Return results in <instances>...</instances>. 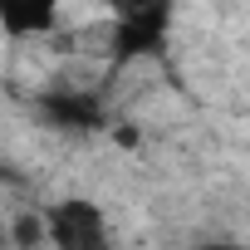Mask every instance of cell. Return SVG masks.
Instances as JSON below:
<instances>
[{"label": "cell", "instance_id": "obj_1", "mask_svg": "<svg viewBox=\"0 0 250 250\" xmlns=\"http://www.w3.org/2000/svg\"><path fill=\"white\" fill-rule=\"evenodd\" d=\"M44 211H49V235H54V245H64V250H79V245H103V240H108L103 211H98L93 201L69 196V201H54V206H44Z\"/></svg>", "mask_w": 250, "mask_h": 250}]
</instances>
